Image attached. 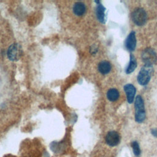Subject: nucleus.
<instances>
[{"mask_svg":"<svg viewBox=\"0 0 157 157\" xmlns=\"http://www.w3.org/2000/svg\"><path fill=\"white\" fill-rule=\"evenodd\" d=\"M135 107V120L137 123H142L145 119V110L144 100L142 98L138 95L136 98L134 102Z\"/></svg>","mask_w":157,"mask_h":157,"instance_id":"1","label":"nucleus"},{"mask_svg":"<svg viewBox=\"0 0 157 157\" xmlns=\"http://www.w3.org/2000/svg\"><path fill=\"white\" fill-rule=\"evenodd\" d=\"M152 74V66L145 65L139 71L137 79L141 85H146L148 83Z\"/></svg>","mask_w":157,"mask_h":157,"instance_id":"2","label":"nucleus"},{"mask_svg":"<svg viewBox=\"0 0 157 157\" xmlns=\"http://www.w3.org/2000/svg\"><path fill=\"white\" fill-rule=\"evenodd\" d=\"M132 20L133 22L138 25H144L147 21V16L145 11L142 8H136L132 13Z\"/></svg>","mask_w":157,"mask_h":157,"instance_id":"3","label":"nucleus"},{"mask_svg":"<svg viewBox=\"0 0 157 157\" xmlns=\"http://www.w3.org/2000/svg\"><path fill=\"white\" fill-rule=\"evenodd\" d=\"M142 59L145 63V65L152 66L157 59V56L155 51L150 48H145L142 53Z\"/></svg>","mask_w":157,"mask_h":157,"instance_id":"4","label":"nucleus"},{"mask_svg":"<svg viewBox=\"0 0 157 157\" xmlns=\"http://www.w3.org/2000/svg\"><path fill=\"white\" fill-rule=\"evenodd\" d=\"M22 55L21 46L18 44H13L8 48L7 55L11 61H17Z\"/></svg>","mask_w":157,"mask_h":157,"instance_id":"5","label":"nucleus"},{"mask_svg":"<svg viewBox=\"0 0 157 157\" xmlns=\"http://www.w3.org/2000/svg\"><path fill=\"white\" fill-rule=\"evenodd\" d=\"M120 140L119 134L115 131L109 132L105 137V142L110 147L117 145L120 142Z\"/></svg>","mask_w":157,"mask_h":157,"instance_id":"6","label":"nucleus"},{"mask_svg":"<svg viewBox=\"0 0 157 157\" xmlns=\"http://www.w3.org/2000/svg\"><path fill=\"white\" fill-rule=\"evenodd\" d=\"M124 90L126 94L127 101L129 104H131L134 99V96L136 94V88L132 84H126L124 86Z\"/></svg>","mask_w":157,"mask_h":157,"instance_id":"7","label":"nucleus"},{"mask_svg":"<svg viewBox=\"0 0 157 157\" xmlns=\"http://www.w3.org/2000/svg\"><path fill=\"white\" fill-rule=\"evenodd\" d=\"M125 45L126 48L129 51L132 52L134 50L136 46V38L134 31L131 32V33L128 36L125 42Z\"/></svg>","mask_w":157,"mask_h":157,"instance_id":"8","label":"nucleus"},{"mask_svg":"<svg viewBox=\"0 0 157 157\" xmlns=\"http://www.w3.org/2000/svg\"><path fill=\"white\" fill-rule=\"evenodd\" d=\"M86 11L85 5L82 2H77L73 7V12L77 16H81L85 13Z\"/></svg>","mask_w":157,"mask_h":157,"instance_id":"9","label":"nucleus"},{"mask_svg":"<svg viewBox=\"0 0 157 157\" xmlns=\"http://www.w3.org/2000/svg\"><path fill=\"white\" fill-rule=\"evenodd\" d=\"M105 7L100 3L98 4V6L96 7V17L98 20L102 23H104L105 22Z\"/></svg>","mask_w":157,"mask_h":157,"instance_id":"10","label":"nucleus"},{"mask_svg":"<svg viewBox=\"0 0 157 157\" xmlns=\"http://www.w3.org/2000/svg\"><path fill=\"white\" fill-rule=\"evenodd\" d=\"M98 70L102 74H107L111 70V65L107 61H102L99 63Z\"/></svg>","mask_w":157,"mask_h":157,"instance_id":"11","label":"nucleus"},{"mask_svg":"<svg viewBox=\"0 0 157 157\" xmlns=\"http://www.w3.org/2000/svg\"><path fill=\"white\" fill-rule=\"evenodd\" d=\"M136 67H137V61H136V58L134 57V55H131L129 63L126 69V73L129 74L135 70Z\"/></svg>","mask_w":157,"mask_h":157,"instance_id":"12","label":"nucleus"},{"mask_svg":"<svg viewBox=\"0 0 157 157\" xmlns=\"http://www.w3.org/2000/svg\"><path fill=\"white\" fill-rule=\"evenodd\" d=\"M107 97L110 101H115L119 98V92L115 88H111L107 91Z\"/></svg>","mask_w":157,"mask_h":157,"instance_id":"13","label":"nucleus"},{"mask_svg":"<svg viewBox=\"0 0 157 157\" xmlns=\"http://www.w3.org/2000/svg\"><path fill=\"white\" fill-rule=\"evenodd\" d=\"M131 147L133 150V153L136 156H139L140 155L141 151L139 145V144L136 141H133L131 143Z\"/></svg>","mask_w":157,"mask_h":157,"instance_id":"14","label":"nucleus"},{"mask_svg":"<svg viewBox=\"0 0 157 157\" xmlns=\"http://www.w3.org/2000/svg\"><path fill=\"white\" fill-rule=\"evenodd\" d=\"M151 134L155 136V137H157V128L156 129H153L151 130Z\"/></svg>","mask_w":157,"mask_h":157,"instance_id":"15","label":"nucleus"}]
</instances>
